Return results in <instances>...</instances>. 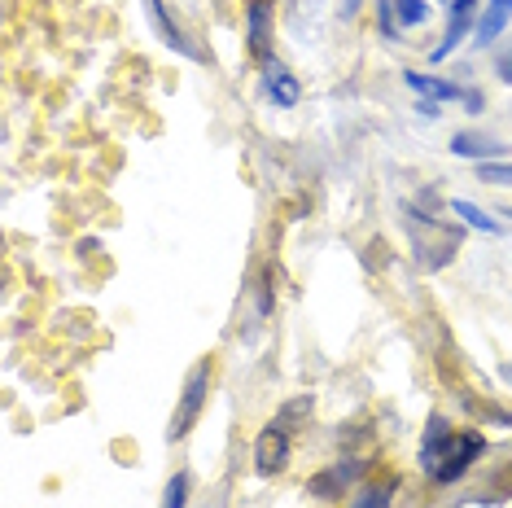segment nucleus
Here are the masks:
<instances>
[{
  "instance_id": "obj_3",
  "label": "nucleus",
  "mask_w": 512,
  "mask_h": 508,
  "mask_svg": "<svg viewBox=\"0 0 512 508\" xmlns=\"http://www.w3.org/2000/svg\"><path fill=\"white\" fill-rule=\"evenodd\" d=\"M289 456H294V425L272 417L259 430V438H254V473L259 478H276V473H285Z\"/></svg>"
},
{
  "instance_id": "obj_5",
  "label": "nucleus",
  "mask_w": 512,
  "mask_h": 508,
  "mask_svg": "<svg viewBox=\"0 0 512 508\" xmlns=\"http://www.w3.org/2000/svg\"><path fill=\"white\" fill-rule=\"evenodd\" d=\"M141 5H145V14H149V22H154V31H158V36H162V44H171V49H176L180 57H189V62H206V53H202V49H197V44H193V36H189V31H184V27H180V22H176V18H171V9H167V5H162V0H141Z\"/></svg>"
},
{
  "instance_id": "obj_15",
  "label": "nucleus",
  "mask_w": 512,
  "mask_h": 508,
  "mask_svg": "<svg viewBox=\"0 0 512 508\" xmlns=\"http://www.w3.org/2000/svg\"><path fill=\"white\" fill-rule=\"evenodd\" d=\"M394 14H399V27H421L429 22V0H394Z\"/></svg>"
},
{
  "instance_id": "obj_20",
  "label": "nucleus",
  "mask_w": 512,
  "mask_h": 508,
  "mask_svg": "<svg viewBox=\"0 0 512 508\" xmlns=\"http://www.w3.org/2000/svg\"><path fill=\"white\" fill-rule=\"evenodd\" d=\"M359 9H364V0H342V9H337V18H355Z\"/></svg>"
},
{
  "instance_id": "obj_17",
  "label": "nucleus",
  "mask_w": 512,
  "mask_h": 508,
  "mask_svg": "<svg viewBox=\"0 0 512 508\" xmlns=\"http://www.w3.org/2000/svg\"><path fill=\"white\" fill-rule=\"evenodd\" d=\"M477 180L499 184V189H512V163H477Z\"/></svg>"
},
{
  "instance_id": "obj_24",
  "label": "nucleus",
  "mask_w": 512,
  "mask_h": 508,
  "mask_svg": "<svg viewBox=\"0 0 512 508\" xmlns=\"http://www.w3.org/2000/svg\"><path fill=\"white\" fill-rule=\"evenodd\" d=\"M504 215H508V219H512V206H504Z\"/></svg>"
},
{
  "instance_id": "obj_1",
  "label": "nucleus",
  "mask_w": 512,
  "mask_h": 508,
  "mask_svg": "<svg viewBox=\"0 0 512 508\" xmlns=\"http://www.w3.org/2000/svg\"><path fill=\"white\" fill-rule=\"evenodd\" d=\"M482 452H486L482 430H451V421L442 412H429L421 434V473L429 482H438V487L460 482Z\"/></svg>"
},
{
  "instance_id": "obj_6",
  "label": "nucleus",
  "mask_w": 512,
  "mask_h": 508,
  "mask_svg": "<svg viewBox=\"0 0 512 508\" xmlns=\"http://www.w3.org/2000/svg\"><path fill=\"white\" fill-rule=\"evenodd\" d=\"M477 5H482V0H456V5H451L447 31H442V40L434 44V49H429V62H447V57L460 49L464 36H469V31L477 27Z\"/></svg>"
},
{
  "instance_id": "obj_7",
  "label": "nucleus",
  "mask_w": 512,
  "mask_h": 508,
  "mask_svg": "<svg viewBox=\"0 0 512 508\" xmlns=\"http://www.w3.org/2000/svg\"><path fill=\"white\" fill-rule=\"evenodd\" d=\"M263 92L281 110H294L298 101H302V84L294 79V71H289L285 62H276V57H272V62H263Z\"/></svg>"
},
{
  "instance_id": "obj_9",
  "label": "nucleus",
  "mask_w": 512,
  "mask_h": 508,
  "mask_svg": "<svg viewBox=\"0 0 512 508\" xmlns=\"http://www.w3.org/2000/svg\"><path fill=\"white\" fill-rule=\"evenodd\" d=\"M246 44L259 62H272V5L267 0H250L246 9Z\"/></svg>"
},
{
  "instance_id": "obj_19",
  "label": "nucleus",
  "mask_w": 512,
  "mask_h": 508,
  "mask_svg": "<svg viewBox=\"0 0 512 508\" xmlns=\"http://www.w3.org/2000/svg\"><path fill=\"white\" fill-rule=\"evenodd\" d=\"M495 79H504V84H512V49H504L495 57Z\"/></svg>"
},
{
  "instance_id": "obj_11",
  "label": "nucleus",
  "mask_w": 512,
  "mask_h": 508,
  "mask_svg": "<svg viewBox=\"0 0 512 508\" xmlns=\"http://www.w3.org/2000/svg\"><path fill=\"white\" fill-rule=\"evenodd\" d=\"M508 22H512V0H486L482 18H477V27H473V40L486 49V44H495L499 36H504Z\"/></svg>"
},
{
  "instance_id": "obj_18",
  "label": "nucleus",
  "mask_w": 512,
  "mask_h": 508,
  "mask_svg": "<svg viewBox=\"0 0 512 508\" xmlns=\"http://www.w3.org/2000/svg\"><path fill=\"white\" fill-rule=\"evenodd\" d=\"M272 307H276V263H267L259 281V316H272Z\"/></svg>"
},
{
  "instance_id": "obj_23",
  "label": "nucleus",
  "mask_w": 512,
  "mask_h": 508,
  "mask_svg": "<svg viewBox=\"0 0 512 508\" xmlns=\"http://www.w3.org/2000/svg\"><path fill=\"white\" fill-rule=\"evenodd\" d=\"M499 377H504L508 386H512V364H499Z\"/></svg>"
},
{
  "instance_id": "obj_16",
  "label": "nucleus",
  "mask_w": 512,
  "mask_h": 508,
  "mask_svg": "<svg viewBox=\"0 0 512 508\" xmlns=\"http://www.w3.org/2000/svg\"><path fill=\"white\" fill-rule=\"evenodd\" d=\"M377 31L386 40H399L403 27H399V14H394V0H377Z\"/></svg>"
},
{
  "instance_id": "obj_10",
  "label": "nucleus",
  "mask_w": 512,
  "mask_h": 508,
  "mask_svg": "<svg viewBox=\"0 0 512 508\" xmlns=\"http://www.w3.org/2000/svg\"><path fill=\"white\" fill-rule=\"evenodd\" d=\"M403 84L416 92L421 101H464V88L451 84V79H438V75H425V71H403Z\"/></svg>"
},
{
  "instance_id": "obj_13",
  "label": "nucleus",
  "mask_w": 512,
  "mask_h": 508,
  "mask_svg": "<svg viewBox=\"0 0 512 508\" xmlns=\"http://www.w3.org/2000/svg\"><path fill=\"white\" fill-rule=\"evenodd\" d=\"M394 491H399V482H372V487H359L355 491V500L346 504V508H390L394 504Z\"/></svg>"
},
{
  "instance_id": "obj_12",
  "label": "nucleus",
  "mask_w": 512,
  "mask_h": 508,
  "mask_svg": "<svg viewBox=\"0 0 512 508\" xmlns=\"http://www.w3.org/2000/svg\"><path fill=\"white\" fill-rule=\"evenodd\" d=\"M451 215L464 219V224L477 228V233H491V237L504 233V224H499V219H495L491 211H482L477 202H469V198H451Z\"/></svg>"
},
{
  "instance_id": "obj_8",
  "label": "nucleus",
  "mask_w": 512,
  "mask_h": 508,
  "mask_svg": "<svg viewBox=\"0 0 512 508\" xmlns=\"http://www.w3.org/2000/svg\"><path fill=\"white\" fill-rule=\"evenodd\" d=\"M451 154L456 158H469V163H499V158L508 154V145L504 141H495V136H486V132H456L451 136Z\"/></svg>"
},
{
  "instance_id": "obj_22",
  "label": "nucleus",
  "mask_w": 512,
  "mask_h": 508,
  "mask_svg": "<svg viewBox=\"0 0 512 508\" xmlns=\"http://www.w3.org/2000/svg\"><path fill=\"white\" fill-rule=\"evenodd\" d=\"M416 114H425V119H438V101H421V106H416Z\"/></svg>"
},
{
  "instance_id": "obj_2",
  "label": "nucleus",
  "mask_w": 512,
  "mask_h": 508,
  "mask_svg": "<svg viewBox=\"0 0 512 508\" xmlns=\"http://www.w3.org/2000/svg\"><path fill=\"white\" fill-rule=\"evenodd\" d=\"M206 395H211V364H193L189 377H184V390H180V403L171 412V425H167V443H180L189 438V430L197 425V417L206 412Z\"/></svg>"
},
{
  "instance_id": "obj_14",
  "label": "nucleus",
  "mask_w": 512,
  "mask_h": 508,
  "mask_svg": "<svg viewBox=\"0 0 512 508\" xmlns=\"http://www.w3.org/2000/svg\"><path fill=\"white\" fill-rule=\"evenodd\" d=\"M189 491H193V478L189 473H171V482H167V491H162V508H184L189 504Z\"/></svg>"
},
{
  "instance_id": "obj_21",
  "label": "nucleus",
  "mask_w": 512,
  "mask_h": 508,
  "mask_svg": "<svg viewBox=\"0 0 512 508\" xmlns=\"http://www.w3.org/2000/svg\"><path fill=\"white\" fill-rule=\"evenodd\" d=\"M464 106H469V114H477V110H482V92L469 88V92H464Z\"/></svg>"
},
{
  "instance_id": "obj_4",
  "label": "nucleus",
  "mask_w": 512,
  "mask_h": 508,
  "mask_svg": "<svg viewBox=\"0 0 512 508\" xmlns=\"http://www.w3.org/2000/svg\"><path fill=\"white\" fill-rule=\"evenodd\" d=\"M364 473H368L364 460H359V456H346V460H337V465L320 469L316 478L307 482V495H311V500H342L346 487H351V482H359Z\"/></svg>"
}]
</instances>
